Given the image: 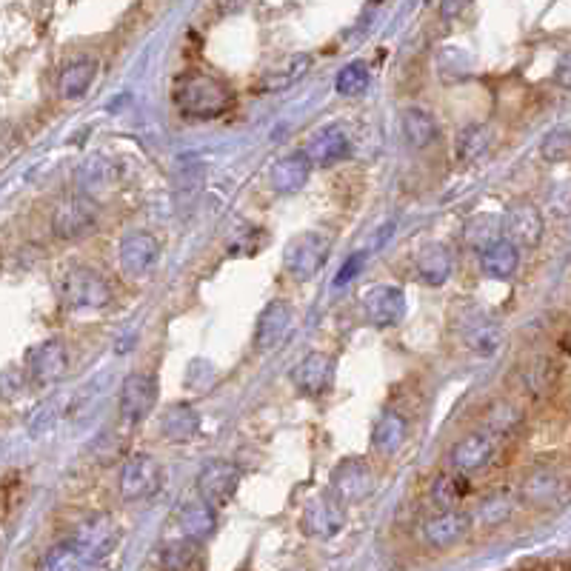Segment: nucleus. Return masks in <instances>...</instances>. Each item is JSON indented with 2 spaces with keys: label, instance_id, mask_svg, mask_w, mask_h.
<instances>
[{
  "label": "nucleus",
  "instance_id": "1",
  "mask_svg": "<svg viewBox=\"0 0 571 571\" xmlns=\"http://www.w3.org/2000/svg\"><path fill=\"white\" fill-rule=\"evenodd\" d=\"M175 106L180 115L195 120L220 118L232 106V89L212 75H183L175 83Z\"/></svg>",
  "mask_w": 571,
  "mask_h": 571
},
{
  "label": "nucleus",
  "instance_id": "2",
  "mask_svg": "<svg viewBox=\"0 0 571 571\" xmlns=\"http://www.w3.org/2000/svg\"><path fill=\"white\" fill-rule=\"evenodd\" d=\"M120 540V529L115 523V517L109 514H92L80 523L75 534H72V546L80 554V571L98 566L100 560H106L109 554L115 552Z\"/></svg>",
  "mask_w": 571,
  "mask_h": 571
},
{
  "label": "nucleus",
  "instance_id": "3",
  "mask_svg": "<svg viewBox=\"0 0 571 571\" xmlns=\"http://www.w3.org/2000/svg\"><path fill=\"white\" fill-rule=\"evenodd\" d=\"M63 303L75 312H95L112 303V289L109 283L89 266H75L63 275V286H60Z\"/></svg>",
  "mask_w": 571,
  "mask_h": 571
},
{
  "label": "nucleus",
  "instance_id": "4",
  "mask_svg": "<svg viewBox=\"0 0 571 571\" xmlns=\"http://www.w3.org/2000/svg\"><path fill=\"white\" fill-rule=\"evenodd\" d=\"M329 249H332V243H329L326 235L303 232V235L289 240V246L283 252V266H286V272L295 277V280L306 283V280L320 275V269L329 260Z\"/></svg>",
  "mask_w": 571,
  "mask_h": 571
},
{
  "label": "nucleus",
  "instance_id": "5",
  "mask_svg": "<svg viewBox=\"0 0 571 571\" xmlns=\"http://www.w3.org/2000/svg\"><path fill=\"white\" fill-rule=\"evenodd\" d=\"M98 223V209L92 203V197L69 195L60 200L52 215V232L60 240H80V237L92 235Z\"/></svg>",
  "mask_w": 571,
  "mask_h": 571
},
{
  "label": "nucleus",
  "instance_id": "6",
  "mask_svg": "<svg viewBox=\"0 0 571 571\" xmlns=\"http://www.w3.org/2000/svg\"><path fill=\"white\" fill-rule=\"evenodd\" d=\"M163 483V466L152 454H132L120 472V497L135 503V500H146L158 492Z\"/></svg>",
  "mask_w": 571,
  "mask_h": 571
},
{
  "label": "nucleus",
  "instance_id": "7",
  "mask_svg": "<svg viewBox=\"0 0 571 571\" xmlns=\"http://www.w3.org/2000/svg\"><path fill=\"white\" fill-rule=\"evenodd\" d=\"M158 403V380L146 372H135L120 386V417L129 426L143 423Z\"/></svg>",
  "mask_w": 571,
  "mask_h": 571
},
{
  "label": "nucleus",
  "instance_id": "8",
  "mask_svg": "<svg viewBox=\"0 0 571 571\" xmlns=\"http://www.w3.org/2000/svg\"><path fill=\"white\" fill-rule=\"evenodd\" d=\"M346 526V512H343V503L337 500L335 494H317L306 503L303 517H300V529L317 537V540H329L335 537L340 529Z\"/></svg>",
  "mask_w": 571,
  "mask_h": 571
},
{
  "label": "nucleus",
  "instance_id": "9",
  "mask_svg": "<svg viewBox=\"0 0 571 571\" xmlns=\"http://www.w3.org/2000/svg\"><path fill=\"white\" fill-rule=\"evenodd\" d=\"M543 229H546L543 215L529 200H517L503 215V235L517 249H534L543 240Z\"/></svg>",
  "mask_w": 571,
  "mask_h": 571
},
{
  "label": "nucleus",
  "instance_id": "10",
  "mask_svg": "<svg viewBox=\"0 0 571 571\" xmlns=\"http://www.w3.org/2000/svg\"><path fill=\"white\" fill-rule=\"evenodd\" d=\"M375 492V477L366 460L349 457L332 472V494L340 503H363Z\"/></svg>",
  "mask_w": 571,
  "mask_h": 571
},
{
  "label": "nucleus",
  "instance_id": "11",
  "mask_svg": "<svg viewBox=\"0 0 571 571\" xmlns=\"http://www.w3.org/2000/svg\"><path fill=\"white\" fill-rule=\"evenodd\" d=\"M26 369L35 386H55L69 372V349L60 340H43L29 352Z\"/></svg>",
  "mask_w": 571,
  "mask_h": 571
},
{
  "label": "nucleus",
  "instance_id": "12",
  "mask_svg": "<svg viewBox=\"0 0 571 571\" xmlns=\"http://www.w3.org/2000/svg\"><path fill=\"white\" fill-rule=\"evenodd\" d=\"M240 472L226 460H209L200 474H197V492L200 500H206L209 506H226L237 492Z\"/></svg>",
  "mask_w": 571,
  "mask_h": 571
},
{
  "label": "nucleus",
  "instance_id": "13",
  "mask_svg": "<svg viewBox=\"0 0 571 571\" xmlns=\"http://www.w3.org/2000/svg\"><path fill=\"white\" fill-rule=\"evenodd\" d=\"M160 260L158 237L149 232H132L120 240V266L132 277H146Z\"/></svg>",
  "mask_w": 571,
  "mask_h": 571
},
{
  "label": "nucleus",
  "instance_id": "14",
  "mask_svg": "<svg viewBox=\"0 0 571 571\" xmlns=\"http://www.w3.org/2000/svg\"><path fill=\"white\" fill-rule=\"evenodd\" d=\"M363 309L366 317L375 323V326H397L403 317H406V295L403 289L397 286H372L366 297H363Z\"/></svg>",
  "mask_w": 571,
  "mask_h": 571
},
{
  "label": "nucleus",
  "instance_id": "15",
  "mask_svg": "<svg viewBox=\"0 0 571 571\" xmlns=\"http://www.w3.org/2000/svg\"><path fill=\"white\" fill-rule=\"evenodd\" d=\"M312 169H315V163L309 160L306 152L283 155L269 169V186H272V192H277V195H295V192H300L306 186Z\"/></svg>",
  "mask_w": 571,
  "mask_h": 571
},
{
  "label": "nucleus",
  "instance_id": "16",
  "mask_svg": "<svg viewBox=\"0 0 571 571\" xmlns=\"http://www.w3.org/2000/svg\"><path fill=\"white\" fill-rule=\"evenodd\" d=\"M292 317H295L292 303H286V300H272V303L260 312V317H257V329H255L257 349H260V352L275 349L277 343L286 337V332H289Z\"/></svg>",
  "mask_w": 571,
  "mask_h": 571
},
{
  "label": "nucleus",
  "instance_id": "17",
  "mask_svg": "<svg viewBox=\"0 0 571 571\" xmlns=\"http://www.w3.org/2000/svg\"><path fill=\"white\" fill-rule=\"evenodd\" d=\"M569 494V480L557 472H537L523 483V500L532 503V506H540V509L563 506L569 500Z\"/></svg>",
  "mask_w": 571,
  "mask_h": 571
},
{
  "label": "nucleus",
  "instance_id": "18",
  "mask_svg": "<svg viewBox=\"0 0 571 571\" xmlns=\"http://www.w3.org/2000/svg\"><path fill=\"white\" fill-rule=\"evenodd\" d=\"M472 529V517L466 512H440L423 523V540L434 549H449L460 543Z\"/></svg>",
  "mask_w": 571,
  "mask_h": 571
},
{
  "label": "nucleus",
  "instance_id": "19",
  "mask_svg": "<svg viewBox=\"0 0 571 571\" xmlns=\"http://www.w3.org/2000/svg\"><path fill=\"white\" fill-rule=\"evenodd\" d=\"M332 372H335L332 357L320 355V352H312V355H306L295 366V372H292V383L297 386V392L320 394L329 389V383H332Z\"/></svg>",
  "mask_w": 571,
  "mask_h": 571
},
{
  "label": "nucleus",
  "instance_id": "20",
  "mask_svg": "<svg viewBox=\"0 0 571 571\" xmlns=\"http://www.w3.org/2000/svg\"><path fill=\"white\" fill-rule=\"evenodd\" d=\"M309 160L315 163V166H335L340 160H346L352 155V140L349 135L343 132V129H337V126H329V129H323L317 138H312V143L303 149Z\"/></svg>",
  "mask_w": 571,
  "mask_h": 571
},
{
  "label": "nucleus",
  "instance_id": "21",
  "mask_svg": "<svg viewBox=\"0 0 571 571\" xmlns=\"http://www.w3.org/2000/svg\"><path fill=\"white\" fill-rule=\"evenodd\" d=\"M452 466L457 472H477L483 466H489V460L494 457V443L489 434L474 432L469 437H463L460 443L452 446Z\"/></svg>",
  "mask_w": 571,
  "mask_h": 571
},
{
  "label": "nucleus",
  "instance_id": "22",
  "mask_svg": "<svg viewBox=\"0 0 571 571\" xmlns=\"http://www.w3.org/2000/svg\"><path fill=\"white\" fill-rule=\"evenodd\" d=\"M215 526H217L215 506H209L206 500H189V503L180 506L178 529L183 540L200 543V540H206L209 534L215 532Z\"/></svg>",
  "mask_w": 571,
  "mask_h": 571
},
{
  "label": "nucleus",
  "instance_id": "23",
  "mask_svg": "<svg viewBox=\"0 0 571 571\" xmlns=\"http://www.w3.org/2000/svg\"><path fill=\"white\" fill-rule=\"evenodd\" d=\"M520 266V249L509 243L506 237L494 240L492 246H486L480 252V269L483 275L494 277V280H509Z\"/></svg>",
  "mask_w": 571,
  "mask_h": 571
},
{
  "label": "nucleus",
  "instance_id": "24",
  "mask_svg": "<svg viewBox=\"0 0 571 571\" xmlns=\"http://www.w3.org/2000/svg\"><path fill=\"white\" fill-rule=\"evenodd\" d=\"M160 429L169 443H189L200 432V414L189 403H175L160 417Z\"/></svg>",
  "mask_w": 571,
  "mask_h": 571
},
{
  "label": "nucleus",
  "instance_id": "25",
  "mask_svg": "<svg viewBox=\"0 0 571 571\" xmlns=\"http://www.w3.org/2000/svg\"><path fill=\"white\" fill-rule=\"evenodd\" d=\"M95 75H98V60L95 58L72 60V63L60 72V95L66 100L83 98V95L89 92V86L95 83Z\"/></svg>",
  "mask_w": 571,
  "mask_h": 571
},
{
  "label": "nucleus",
  "instance_id": "26",
  "mask_svg": "<svg viewBox=\"0 0 571 571\" xmlns=\"http://www.w3.org/2000/svg\"><path fill=\"white\" fill-rule=\"evenodd\" d=\"M417 272L429 286H443L452 275V252L443 243H426L417 252Z\"/></svg>",
  "mask_w": 571,
  "mask_h": 571
},
{
  "label": "nucleus",
  "instance_id": "27",
  "mask_svg": "<svg viewBox=\"0 0 571 571\" xmlns=\"http://www.w3.org/2000/svg\"><path fill=\"white\" fill-rule=\"evenodd\" d=\"M400 126H403V138L412 149H426L440 135L437 120L426 109H406L403 118H400Z\"/></svg>",
  "mask_w": 571,
  "mask_h": 571
},
{
  "label": "nucleus",
  "instance_id": "28",
  "mask_svg": "<svg viewBox=\"0 0 571 571\" xmlns=\"http://www.w3.org/2000/svg\"><path fill=\"white\" fill-rule=\"evenodd\" d=\"M406 432H409V423L403 414L383 412L377 420L375 432H372V443L380 454H394L406 443Z\"/></svg>",
  "mask_w": 571,
  "mask_h": 571
},
{
  "label": "nucleus",
  "instance_id": "29",
  "mask_svg": "<svg viewBox=\"0 0 571 571\" xmlns=\"http://www.w3.org/2000/svg\"><path fill=\"white\" fill-rule=\"evenodd\" d=\"M469 489H472V483H469V477L463 472L440 474L432 486L434 506L443 509V512H454V506H457L460 500H466Z\"/></svg>",
  "mask_w": 571,
  "mask_h": 571
},
{
  "label": "nucleus",
  "instance_id": "30",
  "mask_svg": "<svg viewBox=\"0 0 571 571\" xmlns=\"http://www.w3.org/2000/svg\"><path fill=\"white\" fill-rule=\"evenodd\" d=\"M466 343L480 355H494L503 346V329L486 315H477L466 326Z\"/></svg>",
  "mask_w": 571,
  "mask_h": 571
},
{
  "label": "nucleus",
  "instance_id": "31",
  "mask_svg": "<svg viewBox=\"0 0 571 571\" xmlns=\"http://www.w3.org/2000/svg\"><path fill=\"white\" fill-rule=\"evenodd\" d=\"M492 146V129L486 123H469L460 135H457V158L472 163L480 160Z\"/></svg>",
  "mask_w": 571,
  "mask_h": 571
},
{
  "label": "nucleus",
  "instance_id": "32",
  "mask_svg": "<svg viewBox=\"0 0 571 571\" xmlns=\"http://www.w3.org/2000/svg\"><path fill=\"white\" fill-rule=\"evenodd\" d=\"M309 63L312 58L309 55H295V58H289L283 66H275L266 78H263V92H283V89H289L295 80H300L306 72H309Z\"/></svg>",
  "mask_w": 571,
  "mask_h": 571
},
{
  "label": "nucleus",
  "instance_id": "33",
  "mask_svg": "<svg viewBox=\"0 0 571 571\" xmlns=\"http://www.w3.org/2000/svg\"><path fill=\"white\" fill-rule=\"evenodd\" d=\"M523 426V412L512 403H494L486 414V432L489 437H512Z\"/></svg>",
  "mask_w": 571,
  "mask_h": 571
},
{
  "label": "nucleus",
  "instance_id": "34",
  "mask_svg": "<svg viewBox=\"0 0 571 571\" xmlns=\"http://www.w3.org/2000/svg\"><path fill=\"white\" fill-rule=\"evenodd\" d=\"M369 69H366V63H349V66H343L340 72H337L335 78V89L337 95H343V98H355V95H363L366 89H369Z\"/></svg>",
  "mask_w": 571,
  "mask_h": 571
},
{
  "label": "nucleus",
  "instance_id": "35",
  "mask_svg": "<svg viewBox=\"0 0 571 571\" xmlns=\"http://www.w3.org/2000/svg\"><path fill=\"white\" fill-rule=\"evenodd\" d=\"M115 180V166L109 163V160L103 158H92L86 166H83V172H80V183H83V195L89 197L92 192H98L103 186H109Z\"/></svg>",
  "mask_w": 571,
  "mask_h": 571
},
{
  "label": "nucleus",
  "instance_id": "36",
  "mask_svg": "<svg viewBox=\"0 0 571 571\" xmlns=\"http://www.w3.org/2000/svg\"><path fill=\"white\" fill-rule=\"evenodd\" d=\"M80 566L83 563H80L78 549L72 546V540H66V543H58L46 552L40 571H80Z\"/></svg>",
  "mask_w": 571,
  "mask_h": 571
},
{
  "label": "nucleus",
  "instance_id": "37",
  "mask_svg": "<svg viewBox=\"0 0 571 571\" xmlns=\"http://www.w3.org/2000/svg\"><path fill=\"white\" fill-rule=\"evenodd\" d=\"M195 560H197V543H192V540L169 543L166 552H163V566L169 571H186Z\"/></svg>",
  "mask_w": 571,
  "mask_h": 571
},
{
  "label": "nucleus",
  "instance_id": "38",
  "mask_svg": "<svg viewBox=\"0 0 571 571\" xmlns=\"http://www.w3.org/2000/svg\"><path fill=\"white\" fill-rule=\"evenodd\" d=\"M540 155L549 163H563L571 158V132L569 129H554L546 135L543 146H540Z\"/></svg>",
  "mask_w": 571,
  "mask_h": 571
},
{
  "label": "nucleus",
  "instance_id": "39",
  "mask_svg": "<svg viewBox=\"0 0 571 571\" xmlns=\"http://www.w3.org/2000/svg\"><path fill=\"white\" fill-rule=\"evenodd\" d=\"M512 514V497L503 492V494H494L489 497L483 506H480V512H477V520L483 523V526H497V523H506V517Z\"/></svg>",
  "mask_w": 571,
  "mask_h": 571
},
{
  "label": "nucleus",
  "instance_id": "40",
  "mask_svg": "<svg viewBox=\"0 0 571 571\" xmlns=\"http://www.w3.org/2000/svg\"><path fill=\"white\" fill-rule=\"evenodd\" d=\"M552 383H554L552 360H537V363H532V366L526 369V386H529V392L534 394L546 392Z\"/></svg>",
  "mask_w": 571,
  "mask_h": 571
},
{
  "label": "nucleus",
  "instance_id": "41",
  "mask_svg": "<svg viewBox=\"0 0 571 571\" xmlns=\"http://www.w3.org/2000/svg\"><path fill=\"white\" fill-rule=\"evenodd\" d=\"M363 266H366V255H363V252H357V255L349 257V260L340 266V272H337L335 286H346V283H352V280L363 272Z\"/></svg>",
  "mask_w": 571,
  "mask_h": 571
},
{
  "label": "nucleus",
  "instance_id": "42",
  "mask_svg": "<svg viewBox=\"0 0 571 571\" xmlns=\"http://www.w3.org/2000/svg\"><path fill=\"white\" fill-rule=\"evenodd\" d=\"M554 83L563 86V89H571V52L557 60V66H554Z\"/></svg>",
  "mask_w": 571,
  "mask_h": 571
},
{
  "label": "nucleus",
  "instance_id": "43",
  "mask_svg": "<svg viewBox=\"0 0 571 571\" xmlns=\"http://www.w3.org/2000/svg\"><path fill=\"white\" fill-rule=\"evenodd\" d=\"M463 9H469L466 3H440V12L446 15V18H457Z\"/></svg>",
  "mask_w": 571,
  "mask_h": 571
}]
</instances>
